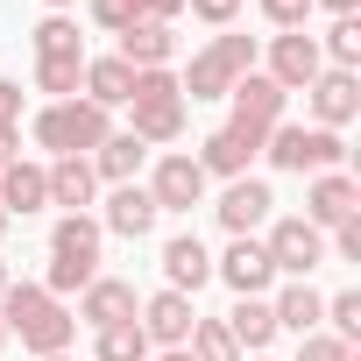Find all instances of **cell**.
Segmentation results:
<instances>
[{"label":"cell","instance_id":"obj_1","mask_svg":"<svg viewBox=\"0 0 361 361\" xmlns=\"http://www.w3.org/2000/svg\"><path fill=\"white\" fill-rule=\"evenodd\" d=\"M0 326H8L29 354H64L71 333H78V319L50 290H36V283H8V298H0Z\"/></svg>","mask_w":361,"mask_h":361},{"label":"cell","instance_id":"obj_2","mask_svg":"<svg viewBox=\"0 0 361 361\" xmlns=\"http://www.w3.org/2000/svg\"><path fill=\"white\" fill-rule=\"evenodd\" d=\"M114 128H106V106H92V99H50L43 114H36V142L50 149V156H78V149H99Z\"/></svg>","mask_w":361,"mask_h":361},{"label":"cell","instance_id":"obj_3","mask_svg":"<svg viewBox=\"0 0 361 361\" xmlns=\"http://www.w3.org/2000/svg\"><path fill=\"white\" fill-rule=\"evenodd\" d=\"M262 156H269L276 170H333V163L347 156V142H340L333 128H290V121H276V128L262 135Z\"/></svg>","mask_w":361,"mask_h":361},{"label":"cell","instance_id":"obj_4","mask_svg":"<svg viewBox=\"0 0 361 361\" xmlns=\"http://www.w3.org/2000/svg\"><path fill=\"white\" fill-rule=\"evenodd\" d=\"M262 248H269V262H276L283 276H298V283H305V276H312V269L326 262V234H319V227H312L305 213H298V220H276Z\"/></svg>","mask_w":361,"mask_h":361},{"label":"cell","instance_id":"obj_5","mask_svg":"<svg viewBox=\"0 0 361 361\" xmlns=\"http://www.w3.org/2000/svg\"><path fill=\"white\" fill-rule=\"evenodd\" d=\"M227 99H234V121H227V128H241V135H255V142L283 121V85H276V78H262V71L234 78V92H227Z\"/></svg>","mask_w":361,"mask_h":361},{"label":"cell","instance_id":"obj_6","mask_svg":"<svg viewBox=\"0 0 361 361\" xmlns=\"http://www.w3.org/2000/svg\"><path fill=\"white\" fill-rule=\"evenodd\" d=\"M149 199H156V213H192V206L206 199V170H199V156H163L156 177H149Z\"/></svg>","mask_w":361,"mask_h":361},{"label":"cell","instance_id":"obj_7","mask_svg":"<svg viewBox=\"0 0 361 361\" xmlns=\"http://www.w3.org/2000/svg\"><path fill=\"white\" fill-rule=\"evenodd\" d=\"M319 71H326V57H319V43H312L305 29H283V36L269 43V71H262V78H276L283 92H305Z\"/></svg>","mask_w":361,"mask_h":361},{"label":"cell","instance_id":"obj_8","mask_svg":"<svg viewBox=\"0 0 361 361\" xmlns=\"http://www.w3.org/2000/svg\"><path fill=\"white\" fill-rule=\"evenodd\" d=\"M213 276H220L234 298H262V290L276 283V262H269V248H262V241H241V234H234V248L213 262Z\"/></svg>","mask_w":361,"mask_h":361},{"label":"cell","instance_id":"obj_9","mask_svg":"<svg viewBox=\"0 0 361 361\" xmlns=\"http://www.w3.org/2000/svg\"><path fill=\"white\" fill-rule=\"evenodd\" d=\"M135 326L149 333V347H185V340H192V326H199V312H192V298L156 290V298L142 305V319H135Z\"/></svg>","mask_w":361,"mask_h":361},{"label":"cell","instance_id":"obj_10","mask_svg":"<svg viewBox=\"0 0 361 361\" xmlns=\"http://www.w3.org/2000/svg\"><path fill=\"white\" fill-rule=\"evenodd\" d=\"M163 276H170L177 298L206 290V283H213V255H206V241H199V234H170V241H163Z\"/></svg>","mask_w":361,"mask_h":361},{"label":"cell","instance_id":"obj_11","mask_svg":"<svg viewBox=\"0 0 361 361\" xmlns=\"http://www.w3.org/2000/svg\"><path fill=\"white\" fill-rule=\"evenodd\" d=\"M305 92H312V114H319V128H333V135H340V128L361 114V85H354V71H319Z\"/></svg>","mask_w":361,"mask_h":361},{"label":"cell","instance_id":"obj_12","mask_svg":"<svg viewBox=\"0 0 361 361\" xmlns=\"http://www.w3.org/2000/svg\"><path fill=\"white\" fill-rule=\"evenodd\" d=\"M361 213V192H354V177H340V170H326L319 185H312V199H305V220L326 234V227H347Z\"/></svg>","mask_w":361,"mask_h":361},{"label":"cell","instance_id":"obj_13","mask_svg":"<svg viewBox=\"0 0 361 361\" xmlns=\"http://www.w3.org/2000/svg\"><path fill=\"white\" fill-rule=\"evenodd\" d=\"M269 206H276V199H269V185H262V177H234V185H227V199H220V227L248 241V234L269 220Z\"/></svg>","mask_w":361,"mask_h":361},{"label":"cell","instance_id":"obj_14","mask_svg":"<svg viewBox=\"0 0 361 361\" xmlns=\"http://www.w3.org/2000/svg\"><path fill=\"white\" fill-rule=\"evenodd\" d=\"M177 57V29L170 22H135V29H121V64L128 71H163Z\"/></svg>","mask_w":361,"mask_h":361},{"label":"cell","instance_id":"obj_15","mask_svg":"<svg viewBox=\"0 0 361 361\" xmlns=\"http://www.w3.org/2000/svg\"><path fill=\"white\" fill-rule=\"evenodd\" d=\"M43 206H50V177H43V163H22V156H15L8 170H0V213L15 220V213H43Z\"/></svg>","mask_w":361,"mask_h":361},{"label":"cell","instance_id":"obj_16","mask_svg":"<svg viewBox=\"0 0 361 361\" xmlns=\"http://www.w3.org/2000/svg\"><path fill=\"white\" fill-rule=\"evenodd\" d=\"M142 305H135V283H121V276H92L85 283V305H78V319H92V326H121V319H135Z\"/></svg>","mask_w":361,"mask_h":361},{"label":"cell","instance_id":"obj_17","mask_svg":"<svg viewBox=\"0 0 361 361\" xmlns=\"http://www.w3.org/2000/svg\"><path fill=\"white\" fill-rule=\"evenodd\" d=\"M255 149H262L255 135H241V128H213V135H206V149H199V170L248 177V156H255Z\"/></svg>","mask_w":361,"mask_h":361},{"label":"cell","instance_id":"obj_18","mask_svg":"<svg viewBox=\"0 0 361 361\" xmlns=\"http://www.w3.org/2000/svg\"><path fill=\"white\" fill-rule=\"evenodd\" d=\"M106 227L128 234V241H142V234L156 227V199H149V185H114V199H106Z\"/></svg>","mask_w":361,"mask_h":361},{"label":"cell","instance_id":"obj_19","mask_svg":"<svg viewBox=\"0 0 361 361\" xmlns=\"http://www.w3.org/2000/svg\"><path fill=\"white\" fill-rule=\"evenodd\" d=\"M220 326H227V333H234V347H248V354H262V347L276 340V312H269V298H241Z\"/></svg>","mask_w":361,"mask_h":361},{"label":"cell","instance_id":"obj_20","mask_svg":"<svg viewBox=\"0 0 361 361\" xmlns=\"http://www.w3.org/2000/svg\"><path fill=\"white\" fill-rule=\"evenodd\" d=\"M43 177H50V206H71V213H78V206H92V185H99V177H92V163H85V156H57Z\"/></svg>","mask_w":361,"mask_h":361},{"label":"cell","instance_id":"obj_21","mask_svg":"<svg viewBox=\"0 0 361 361\" xmlns=\"http://www.w3.org/2000/svg\"><path fill=\"white\" fill-rule=\"evenodd\" d=\"M135 106V142H177L185 135V99H128Z\"/></svg>","mask_w":361,"mask_h":361},{"label":"cell","instance_id":"obj_22","mask_svg":"<svg viewBox=\"0 0 361 361\" xmlns=\"http://www.w3.org/2000/svg\"><path fill=\"white\" fill-rule=\"evenodd\" d=\"M85 99H92V106H128V99H135V71H128L121 57H92V64H85Z\"/></svg>","mask_w":361,"mask_h":361},{"label":"cell","instance_id":"obj_23","mask_svg":"<svg viewBox=\"0 0 361 361\" xmlns=\"http://www.w3.org/2000/svg\"><path fill=\"white\" fill-rule=\"evenodd\" d=\"M142 156H149V142H135V135H106V142L92 149V177H114V185H135Z\"/></svg>","mask_w":361,"mask_h":361},{"label":"cell","instance_id":"obj_24","mask_svg":"<svg viewBox=\"0 0 361 361\" xmlns=\"http://www.w3.org/2000/svg\"><path fill=\"white\" fill-rule=\"evenodd\" d=\"M50 255H64V262H92V269H99V220L64 213L57 234H50Z\"/></svg>","mask_w":361,"mask_h":361},{"label":"cell","instance_id":"obj_25","mask_svg":"<svg viewBox=\"0 0 361 361\" xmlns=\"http://www.w3.org/2000/svg\"><path fill=\"white\" fill-rule=\"evenodd\" d=\"M269 312H276V333H298V340H305V333L326 319V298H319L312 283H290V290H283Z\"/></svg>","mask_w":361,"mask_h":361},{"label":"cell","instance_id":"obj_26","mask_svg":"<svg viewBox=\"0 0 361 361\" xmlns=\"http://www.w3.org/2000/svg\"><path fill=\"white\" fill-rule=\"evenodd\" d=\"M177 92H185V99H227V92H234V71H227L213 50H199V57H192V71L177 78Z\"/></svg>","mask_w":361,"mask_h":361},{"label":"cell","instance_id":"obj_27","mask_svg":"<svg viewBox=\"0 0 361 361\" xmlns=\"http://www.w3.org/2000/svg\"><path fill=\"white\" fill-rule=\"evenodd\" d=\"M99 361H149V333L135 326V319H121V326H99V347H92Z\"/></svg>","mask_w":361,"mask_h":361},{"label":"cell","instance_id":"obj_28","mask_svg":"<svg viewBox=\"0 0 361 361\" xmlns=\"http://www.w3.org/2000/svg\"><path fill=\"white\" fill-rule=\"evenodd\" d=\"M43 57H85V43H78V22H64V15H43L36 22V64Z\"/></svg>","mask_w":361,"mask_h":361},{"label":"cell","instance_id":"obj_29","mask_svg":"<svg viewBox=\"0 0 361 361\" xmlns=\"http://www.w3.org/2000/svg\"><path fill=\"white\" fill-rule=\"evenodd\" d=\"M185 354H192V361H241V347H234V333H227L220 319H199L192 340H185Z\"/></svg>","mask_w":361,"mask_h":361},{"label":"cell","instance_id":"obj_30","mask_svg":"<svg viewBox=\"0 0 361 361\" xmlns=\"http://www.w3.org/2000/svg\"><path fill=\"white\" fill-rule=\"evenodd\" d=\"M85 85V57H43L36 64V92H57V99H71Z\"/></svg>","mask_w":361,"mask_h":361},{"label":"cell","instance_id":"obj_31","mask_svg":"<svg viewBox=\"0 0 361 361\" xmlns=\"http://www.w3.org/2000/svg\"><path fill=\"white\" fill-rule=\"evenodd\" d=\"M319 57H333V71H354V64H361V22H354V15H340Z\"/></svg>","mask_w":361,"mask_h":361},{"label":"cell","instance_id":"obj_32","mask_svg":"<svg viewBox=\"0 0 361 361\" xmlns=\"http://www.w3.org/2000/svg\"><path fill=\"white\" fill-rule=\"evenodd\" d=\"M92 276H99L92 262H64V255H50V283H43V290H50V298H71V290H85Z\"/></svg>","mask_w":361,"mask_h":361},{"label":"cell","instance_id":"obj_33","mask_svg":"<svg viewBox=\"0 0 361 361\" xmlns=\"http://www.w3.org/2000/svg\"><path fill=\"white\" fill-rule=\"evenodd\" d=\"M326 319H333V340H347V347H354V333H361V290L326 298Z\"/></svg>","mask_w":361,"mask_h":361},{"label":"cell","instance_id":"obj_34","mask_svg":"<svg viewBox=\"0 0 361 361\" xmlns=\"http://www.w3.org/2000/svg\"><path fill=\"white\" fill-rule=\"evenodd\" d=\"M213 57H220L234 78H248V71H255V43H248V36H220V43H213Z\"/></svg>","mask_w":361,"mask_h":361},{"label":"cell","instance_id":"obj_35","mask_svg":"<svg viewBox=\"0 0 361 361\" xmlns=\"http://www.w3.org/2000/svg\"><path fill=\"white\" fill-rule=\"evenodd\" d=\"M92 15H99V29H114V36H121V29H135V22H142V0H92Z\"/></svg>","mask_w":361,"mask_h":361},{"label":"cell","instance_id":"obj_36","mask_svg":"<svg viewBox=\"0 0 361 361\" xmlns=\"http://www.w3.org/2000/svg\"><path fill=\"white\" fill-rule=\"evenodd\" d=\"M298 361H354V354H347V340H333V333H305V340H298Z\"/></svg>","mask_w":361,"mask_h":361},{"label":"cell","instance_id":"obj_37","mask_svg":"<svg viewBox=\"0 0 361 361\" xmlns=\"http://www.w3.org/2000/svg\"><path fill=\"white\" fill-rule=\"evenodd\" d=\"M135 99H185L170 71H135Z\"/></svg>","mask_w":361,"mask_h":361},{"label":"cell","instance_id":"obj_38","mask_svg":"<svg viewBox=\"0 0 361 361\" xmlns=\"http://www.w3.org/2000/svg\"><path fill=\"white\" fill-rule=\"evenodd\" d=\"M262 15H269L276 29H305V15H312V0H262Z\"/></svg>","mask_w":361,"mask_h":361},{"label":"cell","instance_id":"obj_39","mask_svg":"<svg viewBox=\"0 0 361 361\" xmlns=\"http://www.w3.org/2000/svg\"><path fill=\"white\" fill-rule=\"evenodd\" d=\"M185 8H192L199 22H213V29H227V22L241 15V0H185Z\"/></svg>","mask_w":361,"mask_h":361},{"label":"cell","instance_id":"obj_40","mask_svg":"<svg viewBox=\"0 0 361 361\" xmlns=\"http://www.w3.org/2000/svg\"><path fill=\"white\" fill-rule=\"evenodd\" d=\"M185 15V0H142V22H177Z\"/></svg>","mask_w":361,"mask_h":361},{"label":"cell","instance_id":"obj_41","mask_svg":"<svg viewBox=\"0 0 361 361\" xmlns=\"http://www.w3.org/2000/svg\"><path fill=\"white\" fill-rule=\"evenodd\" d=\"M340 262H361V220L340 227Z\"/></svg>","mask_w":361,"mask_h":361},{"label":"cell","instance_id":"obj_42","mask_svg":"<svg viewBox=\"0 0 361 361\" xmlns=\"http://www.w3.org/2000/svg\"><path fill=\"white\" fill-rule=\"evenodd\" d=\"M15 156H22V135H15V121H0V170H8Z\"/></svg>","mask_w":361,"mask_h":361},{"label":"cell","instance_id":"obj_43","mask_svg":"<svg viewBox=\"0 0 361 361\" xmlns=\"http://www.w3.org/2000/svg\"><path fill=\"white\" fill-rule=\"evenodd\" d=\"M15 114H22V92H15L8 78H0V121H15Z\"/></svg>","mask_w":361,"mask_h":361},{"label":"cell","instance_id":"obj_44","mask_svg":"<svg viewBox=\"0 0 361 361\" xmlns=\"http://www.w3.org/2000/svg\"><path fill=\"white\" fill-rule=\"evenodd\" d=\"M312 8H319V0H312ZM326 8H333V15H354V0H326Z\"/></svg>","mask_w":361,"mask_h":361},{"label":"cell","instance_id":"obj_45","mask_svg":"<svg viewBox=\"0 0 361 361\" xmlns=\"http://www.w3.org/2000/svg\"><path fill=\"white\" fill-rule=\"evenodd\" d=\"M163 361H192V354H185V347H163Z\"/></svg>","mask_w":361,"mask_h":361},{"label":"cell","instance_id":"obj_46","mask_svg":"<svg viewBox=\"0 0 361 361\" xmlns=\"http://www.w3.org/2000/svg\"><path fill=\"white\" fill-rule=\"evenodd\" d=\"M8 283H15V276H8V262H0V298H8Z\"/></svg>","mask_w":361,"mask_h":361},{"label":"cell","instance_id":"obj_47","mask_svg":"<svg viewBox=\"0 0 361 361\" xmlns=\"http://www.w3.org/2000/svg\"><path fill=\"white\" fill-rule=\"evenodd\" d=\"M43 361H71V354H43Z\"/></svg>","mask_w":361,"mask_h":361},{"label":"cell","instance_id":"obj_48","mask_svg":"<svg viewBox=\"0 0 361 361\" xmlns=\"http://www.w3.org/2000/svg\"><path fill=\"white\" fill-rule=\"evenodd\" d=\"M50 8H71V0H50Z\"/></svg>","mask_w":361,"mask_h":361},{"label":"cell","instance_id":"obj_49","mask_svg":"<svg viewBox=\"0 0 361 361\" xmlns=\"http://www.w3.org/2000/svg\"><path fill=\"white\" fill-rule=\"evenodd\" d=\"M0 347H8V326H0Z\"/></svg>","mask_w":361,"mask_h":361},{"label":"cell","instance_id":"obj_50","mask_svg":"<svg viewBox=\"0 0 361 361\" xmlns=\"http://www.w3.org/2000/svg\"><path fill=\"white\" fill-rule=\"evenodd\" d=\"M248 361H269V354H248Z\"/></svg>","mask_w":361,"mask_h":361}]
</instances>
